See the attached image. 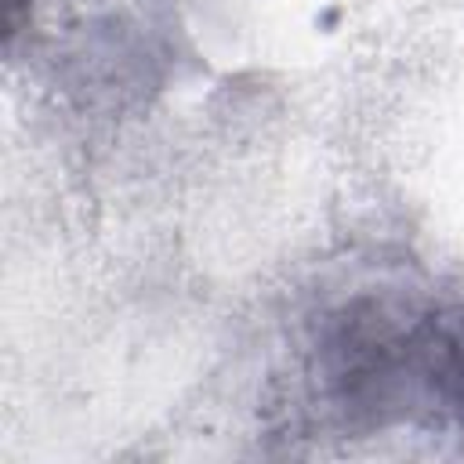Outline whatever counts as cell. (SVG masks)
<instances>
[{
  "instance_id": "obj_1",
  "label": "cell",
  "mask_w": 464,
  "mask_h": 464,
  "mask_svg": "<svg viewBox=\"0 0 464 464\" xmlns=\"http://www.w3.org/2000/svg\"><path fill=\"white\" fill-rule=\"evenodd\" d=\"M428 399L464 428V315L424 319L417 355V402Z\"/></svg>"
},
{
  "instance_id": "obj_2",
  "label": "cell",
  "mask_w": 464,
  "mask_h": 464,
  "mask_svg": "<svg viewBox=\"0 0 464 464\" xmlns=\"http://www.w3.org/2000/svg\"><path fill=\"white\" fill-rule=\"evenodd\" d=\"M29 0H7V40H14V33L22 29V22H25V14H22V7H25Z\"/></svg>"
}]
</instances>
